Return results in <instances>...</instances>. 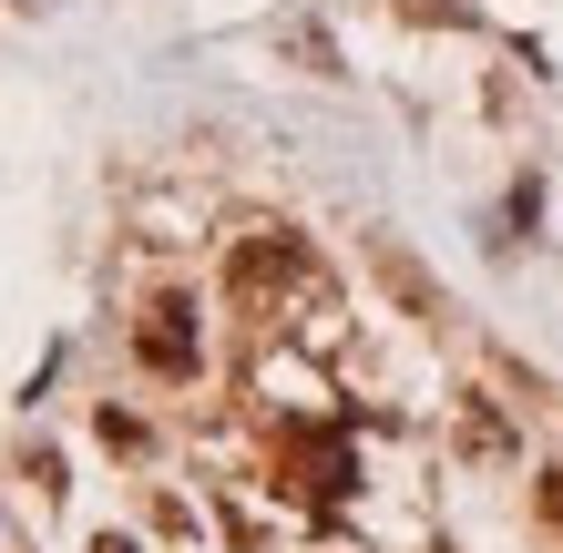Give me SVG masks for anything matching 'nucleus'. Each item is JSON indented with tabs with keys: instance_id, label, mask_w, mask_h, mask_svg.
I'll return each mask as SVG.
<instances>
[{
	"instance_id": "obj_3",
	"label": "nucleus",
	"mask_w": 563,
	"mask_h": 553,
	"mask_svg": "<svg viewBox=\"0 0 563 553\" xmlns=\"http://www.w3.org/2000/svg\"><path fill=\"white\" fill-rule=\"evenodd\" d=\"M134 360H144L154 379H195L206 339H195V308H185V298H154V308L134 318Z\"/></svg>"
},
{
	"instance_id": "obj_6",
	"label": "nucleus",
	"mask_w": 563,
	"mask_h": 553,
	"mask_svg": "<svg viewBox=\"0 0 563 553\" xmlns=\"http://www.w3.org/2000/svg\"><path fill=\"white\" fill-rule=\"evenodd\" d=\"M103 553H134V543H113V533H103Z\"/></svg>"
},
{
	"instance_id": "obj_1",
	"label": "nucleus",
	"mask_w": 563,
	"mask_h": 553,
	"mask_svg": "<svg viewBox=\"0 0 563 553\" xmlns=\"http://www.w3.org/2000/svg\"><path fill=\"white\" fill-rule=\"evenodd\" d=\"M225 298H236L246 318H277V308H328V277H318V256L297 246V236H246L236 256H225Z\"/></svg>"
},
{
	"instance_id": "obj_4",
	"label": "nucleus",
	"mask_w": 563,
	"mask_h": 553,
	"mask_svg": "<svg viewBox=\"0 0 563 553\" xmlns=\"http://www.w3.org/2000/svg\"><path fill=\"white\" fill-rule=\"evenodd\" d=\"M379 277H389V287H400V298H410L420 318H441V298H430V277H420V267H410V256H400V246H389V236H379Z\"/></svg>"
},
{
	"instance_id": "obj_2",
	"label": "nucleus",
	"mask_w": 563,
	"mask_h": 553,
	"mask_svg": "<svg viewBox=\"0 0 563 553\" xmlns=\"http://www.w3.org/2000/svg\"><path fill=\"white\" fill-rule=\"evenodd\" d=\"M277 482L308 512H339L349 493H358V451H349V431L339 420H287L277 431Z\"/></svg>"
},
{
	"instance_id": "obj_5",
	"label": "nucleus",
	"mask_w": 563,
	"mask_h": 553,
	"mask_svg": "<svg viewBox=\"0 0 563 553\" xmlns=\"http://www.w3.org/2000/svg\"><path fill=\"white\" fill-rule=\"evenodd\" d=\"M533 512H543V523H553V533H563V462H553V472H543V482H533Z\"/></svg>"
}]
</instances>
